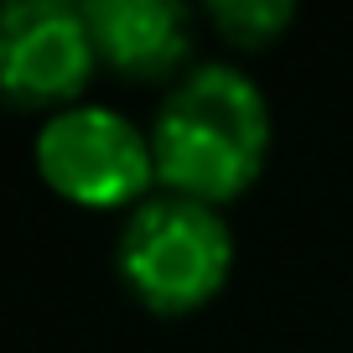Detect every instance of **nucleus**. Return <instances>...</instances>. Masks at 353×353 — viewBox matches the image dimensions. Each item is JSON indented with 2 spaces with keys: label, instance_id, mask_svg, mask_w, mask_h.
<instances>
[{
  "label": "nucleus",
  "instance_id": "f257e3e1",
  "mask_svg": "<svg viewBox=\"0 0 353 353\" xmlns=\"http://www.w3.org/2000/svg\"><path fill=\"white\" fill-rule=\"evenodd\" d=\"M156 188L229 208L260 182L270 156V104L234 63H198L166 88L151 120Z\"/></svg>",
  "mask_w": 353,
  "mask_h": 353
},
{
  "label": "nucleus",
  "instance_id": "f03ea898",
  "mask_svg": "<svg viewBox=\"0 0 353 353\" xmlns=\"http://www.w3.org/2000/svg\"><path fill=\"white\" fill-rule=\"evenodd\" d=\"M114 265L130 296L156 317L203 312L234 276V229L223 208L176 198L156 188L141 208L125 213Z\"/></svg>",
  "mask_w": 353,
  "mask_h": 353
},
{
  "label": "nucleus",
  "instance_id": "7ed1b4c3",
  "mask_svg": "<svg viewBox=\"0 0 353 353\" xmlns=\"http://www.w3.org/2000/svg\"><path fill=\"white\" fill-rule=\"evenodd\" d=\"M37 176L63 203L110 213V208H141L156 192V156L151 130L110 104H73L42 120L37 130Z\"/></svg>",
  "mask_w": 353,
  "mask_h": 353
},
{
  "label": "nucleus",
  "instance_id": "20e7f679",
  "mask_svg": "<svg viewBox=\"0 0 353 353\" xmlns=\"http://www.w3.org/2000/svg\"><path fill=\"white\" fill-rule=\"evenodd\" d=\"M99 73V47L83 6L6 0L0 6V99L11 110H73Z\"/></svg>",
  "mask_w": 353,
  "mask_h": 353
},
{
  "label": "nucleus",
  "instance_id": "39448f33",
  "mask_svg": "<svg viewBox=\"0 0 353 353\" xmlns=\"http://www.w3.org/2000/svg\"><path fill=\"white\" fill-rule=\"evenodd\" d=\"M83 16L99 47V68L130 83H176L198 68V16L176 0H88Z\"/></svg>",
  "mask_w": 353,
  "mask_h": 353
},
{
  "label": "nucleus",
  "instance_id": "423d86ee",
  "mask_svg": "<svg viewBox=\"0 0 353 353\" xmlns=\"http://www.w3.org/2000/svg\"><path fill=\"white\" fill-rule=\"evenodd\" d=\"M203 21H208L229 47L265 52V47L296 21V6H291V0H219V6L203 11Z\"/></svg>",
  "mask_w": 353,
  "mask_h": 353
}]
</instances>
